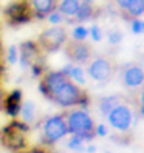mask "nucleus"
<instances>
[{
    "mask_svg": "<svg viewBox=\"0 0 144 153\" xmlns=\"http://www.w3.org/2000/svg\"><path fill=\"white\" fill-rule=\"evenodd\" d=\"M40 91L64 108L81 107L88 102L85 90L73 82L64 70L43 71L40 74Z\"/></svg>",
    "mask_w": 144,
    "mask_h": 153,
    "instance_id": "1",
    "label": "nucleus"
},
{
    "mask_svg": "<svg viewBox=\"0 0 144 153\" xmlns=\"http://www.w3.org/2000/svg\"><path fill=\"white\" fill-rule=\"evenodd\" d=\"M68 134L88 141L96 136V124L93 116L82 107H73L64 113Z\"/></svg>",
    "mask_w": 144,
    "mask_h": 153,
    "instance_id": "2",
    "label": "nucleus"
},
{
    "mask_svg": "<svg viewBox=\"0 0 144 153\" xmlns=\"http://www.w3.org/2000/svg\"><path fill=\"white\" fill-rule=\"evenodd\" d=\"M118 64L109 54H95L85 65L87 76L98 84H109L118 73Z\"/></svg>",
    "mask_w": 144,
    "mask_h": 153,
    "instance_id": "3",
    "label": "nucleus"
},
{
    "mask_svg": "<svg viewBox=\"0 0 144 153\" xmlns=\"http://www.w3.org/2000/svg\"><path fill=\"white\" fill-rule=\"evenodd\" d=\"M68 134V128H67V122H65V116L62 114H53L48 116L42 121L40 125V136L42 141L48 146L59 142L60 139H64Z\"/></svg>",
    "mask_w": 144,
    "mask_h": 153,
    "instance_id": "4",
    "label": "nucleus"
},
{
    "mask_svg": "<svg viewBox=\"0 0 144 153\" xmlns=\"http://www.w3.org/2000/svg\"><path fill=\"white\" fill-rule=\"evenodd\" d=\"M68 40V33L62 25L57 26H48L47 30H43L39 37H37V45L39 51H45V53H53L57 51L59 48H64V45Z\"/></svg>",
    "mask_w": 144,
    "mask_h": 153,
    "instance_id": "5",
    "label": "nucleus"
},
{
    "mask_svg": "<svg viewBox=\"0 0 144 153\" xmlns=\"http://www.w3.org/2000/svg\"><path fill=\"white\" fill-rule=\"evenodd\" d=\"M116 76L119 79V84L130 93L144 85V67L138 62H130L119 67Z\"/></svg>",
    "mask_w": 144,
    "mask_h": 153,
    "instance_id": "6",
    "label": "nucleus"
},
{
    "mask_svg": "<svg viewBox=\"0 0 144 153\" xmlns=\"http://www.w3.org/2000/svg\"><path fill=\"white\" fill-rule=\"evenodd\" d=\"M110 127L119 133H125L133 125V108L127 101H122L105 116Z\"/></svg>",
    "mask_w": 144,
    "mask_h": 153,
    "instance_id": "7",
    "label": "nucleus"
},
{
    "mask_svg": "<svg viewBox=\"0 0 144 153\" xmlns=\"http://www.w3.org/2000/svg\"><path fill=\"white\" fill-rule=\"evenodd\" d=\"M65 56L73 65H87L88 60L95 56L92 45L87 43L85 40H73L68 39L67 43L64 45Z\"/></svg>",
    "mask_w": 144,
    "mask_h": 153,
    "instance_id": "8",
    "label": "nucleus"
},
{
    "mask_svg": "<svg viewBox=\"0 0 144 153\" xmlns=\"http://www.w3.org/2000/svg\"><path fill=\"white\" fill-rule=\"evenodd\" d=\"M26 128L28 127L22 122H13L10 127H6V130H3V144L14 152L26 150Z\"/></svg>",
    "mask_w": 144,
    "mask_h": 153,
    "instance_id": "9",
    "label": "nucleus"
},
{
    "mask_svg": "<svg viewBox=\"0 0 144 153\" xmlns=\"http://www.w3.org/2000/svg\"><path fill=\"white\" fill-rule=\"evenodd\" d=\"M59 0H25L26 6L36 19H45L51 11L57 10Z\"/></svg>",
    "mask_w": 144,
    "mask_h": 153,
    "instance_id": "10",
    "label": "nucleus"
},
{
    "mask_svg": "<svg viewBox=\"0 0 144 153\" xmlns=\"http://www.w3.org/2000/svg\"><path fill=\"white\" fill-rule=\"evenodd\" d=\"M19 118H20V122L26 127L36 124L37 121V107L33 101L26 99V101H22L20 104V108H19Z\"/></svg>",
    "mask_w": 144,
    "mask_h": 153,
    "instance_id": "11",
    "label": "nucleus"
},
{
    "mask_svg": "<svg viewBox=\"0 0 144 153\" xmlns=\"http://www.w3.org/2000/svg\"><path fill=\"white\" fill-rule=\"evenodd\" d=\"M124 101V97L119 96V94H112V96H104V97H99L98 101V108H99L101 114L102 116H107L118 104H121Z\"/></svg>",
    "mask_w": 144,
    "mask_h": 153,
    "instance_id": "12",
    "label": "nucleus"
},
{
    "mask_svg": "<svg viewBox=\"0 0 144 153\" xmlns=\"http://www.w3.org/2000/svg\"><path fill=\"white\" fill-rule=\"evenodd\" d=\"M79 6H81V0H59L57 11L67 19H73L79 11Z\"/></svg>",
    "mask_w": 144,
    "mask_h": 153,
    "instance_id": "13",
    "label": "nucleus"
},
{
    "mask_svg": "<svg viewBox=\"0 0 144 153\" xmlns=\"http://www.w3.org/2000/svg\"><path fill=\"white\" fill-rule=\"evenodd\" d=\"M20 104H22L20 91H13L10 96H6V97H5L3 108L6 110V113H8V114H11V116H17V114H19Z\"/></svg>",
    "mask_w": 144,
    "mask_h": 153,
    "instance_id": "14",
    "label": "nucleus"
},
{
    "mask_svg": "<svg viewBox=\"0 0 144 153\" xmlns=\"http://www.w3.org/2000/svg\"><path fill=\"white\" fill-rule=\"evenodd\" d=\"M64 71L70 76V79L73 80V82H76L78 85H84V84L87 82L85 71H84V68L81 67V65H73V64H71V65L67 67Z\"/></svg>",
    "mask_w": 144,
    "mask_h": 153,
    "instance_id": "15",
    "label": "nucleus"
},
{
    "mask_svg": "<svg viewBox=\"0 0 144 153\" xmlns=\"http://www.w3.org/2000/svg\"><path fill=\"white\" fill-rule=\"evenodd\" d=\"M122 13H125V16L130 19H138L140 16L144 14V0H132L130 5Z\"/></svg>",
    "mask_w": 144,
    "mask_h": 153,
    "instance_id": "16",
    "label": "nucleus"
},
{
    "mask_svg": "<svg viewBox=\"0 0 144 153\" xmlns=\"http://www.w3.org/2000/svg\"><path fill=\"white\" fill-rule=\"evenodd\" d=\"M130 97H132V104L135 105V108H137L138 113L144 118V85L137 88L135 91H132Z\"/></svg>",
    "mask_w": 144,
    "mask_h": 153,
    "instance_id": "17",
    "label": "nucleus"
},
{
    "mask_svg": "<svg viewBox=\"0 0 144 153\" xmlns=\"http://www.w3.org/2000/svg\"><path fill=\"white\" fill-rule=\"evenodd\" d=\"M92 16H93V6L90 5V3H84V2H81L79 11H78V14H76V19H78V22L88 20Z\"/></svg>",
    "mask_w": 144,
    "mask_h": 153,
    "instance_id": "18",
    "label": "nucleus"
},
{
    "mask_svg": "<svg viewBox=\"0 0 144 153\" xmlns=\"http://www.w3.org/2000/svg\"><path fill=\"white\" fill-rule=\"evenodd\" d=\"M88 37V28L84 25H76L71 31V39L73 40H85Z\"/></svg>",
    "mask_w": 144,
    "mask_h": 153,
    "instance_id": "19",
    "label": "nucleus"
},
{
    "mask_svg": "<svg viewBox=\"0 0 144 153\" xmlns=\"http://www.w3.org/2000/svg\"><path fill=\"white\" fill-rule=\"evenodd\" d=\"M67 146L71 152H82L84 150V139H81L78 136H71L67 142Z\"/></svg>",
    "mask_w": 144,
    "mask_h": 153,
    "instance_id": "20",
    "label": "nucleus"
},
{
    "mask_svg": "<svg viewBox=\"0 0 144 153\" xmlns=\"http://www.w3.org/2000/svg\"><path fill=\"white\" fill-rule=\"evenodd\" d=\"M45 19H47V22L51 25V26H57V25H60L62 22H64V19L65 17L62 16L57 10H54V11H51L47 17H45Z\"/></svg>",
    "mask_w": 144,
    "mask_h": 153,
    "instance_id": "21",
    "label": "nucleus"
},
{
    "mask_svg": "<svg viewBox=\"0 0 144 153\" xmlns=\"http://www.w3.org/2000/svg\"><path fill=\"white\" fill-rule=\"evenodd\" d=\"M17 57H19V50H17L16 47H10L6 50V59L10 64H14V62H17Z\"/></svg>",
    "mask_w": 144,
    "mask_h": 153,
    "instance_id": "22",
    "label": "nucleus"
},
{
    "mask_svg": "<svg viewBox=\"0 0 144 153\" xmlns=\"http://www.w3.org/2000/svg\"><path fill=\"white\" fill-rule=\"evenodd\" d=\"M88 34L92 36V39L95 40V42H99L101 39H102V31H101V28L98 25H93L92 28L88 30Z\"/></svg>",
    "mask_w": 144,
    "mask_h": 153,
    "instance_id": "23",
    "label": "nucleus"
},
{
    "mask_svg": "<svg viewBox=\"0 0 144 153\" xmlns=\"http://www.w3.org/2000/svg\"><path fill=\"white\" fill-rule=\"evenodd\" d=\"M121 40H122V33H121V31L115 30V31L109 33V42H110L112 45H118Z\"/></svg>",
    "mask_w": 144,
    "mask_h": 153,
    "instance_id": "24",
    "label": "nucleus"
},
{
    "mask_svg": "<svg viewBox=\"0 0 144 153\" xmlns=\"http://www.w3.org/2000/svg\"><path fill=\"white\" fill-rule=\"evenodd\" d=\"M132 31H133L135 34H140V33H143V20L133 19V20H132Z\"/></svg>",
    "mask_w": 144,
    "mask_h": 153,
    "instance_id": "25",
    "label": "nucleus"
},
{
    "mask_svg": "<svg viewBox=\"0 0 144 153\" xmlns=\"http://www.w3.org/2000/svg\"><path fill=\"white\" fill-rule=\"evenodd\" d=\"M113 2H115V5L118 6L121 11H124L125 8H127V6L130 5V2H132V0H113Z\"/></svg>",
    "mask_w": 144,
    "mask_h": 153,
    "instance_id": "26",
    "label": "nucleus"
},
{
    "mask_svg": "<svg viewBox=\"0 0 144 153\" xmlns=\"http://www.w3.org/2000/svg\"><path fill=\"white\" fill-rule=\"evenodd\" d=\"M105 134H107V128L102 124H98L96 125V136H105Z\"/></svg>",
    "mask_w": 144,
    "mask_h": 153,
    "instance_id": "27",
    "label": "nucleus"
},
{
    "mask_svg": "<svg viewBox=\"0 0 144 153\" xmlns=\"http://www.w3.org/2000/svg\"><path fill=\"white\" fill-rule=\"evenodd\" d=\"M5 97H6V94L3 93V90H2V87H0V110H3V104H5Z\"/></svg>",
    "mask_w": 144,
    "mask_h": 153,
    "instance_id": "28",
    "label": "nucleus"
},
{
    "mask_svg": "<svg viewBox=\"0 0 144 153\" xmlns=\"http://www.w3.org/2000/svg\"><path fill=\"white\" fill-rule=\"evenodd\" d=\"M87 152H88V153H93V152H95V147H93V146H90V147L87 149Z\"/></svg>",
    "mask_w": 144,
    "mask_h": 153,
    "instance_id": "29",
    "label": "nucleus"
},
{
    "mask_svg": "<svg viewBox=\"0 0 144 153\" xmlns=\"http://www.w3.org/2000/svg\"><path fill=\"white\" fill-rule=\"evenodd\" d=\"M14 153H31L30 150H19V152H14Z\"/></svg>",
    "mask_w": 144,
    "mask_h": 153,
    "instance_id": "30",
    "label": "nucleus"
},
{
    "mask_svg": "<svg viewBox=\"0 0 144 153\" xmlns=\"http://www.w3.org/2000/svg\"><path fill=\"white\" fill-rule=\"evenodd\" d=\"M31 153H48V152H45V150H34V152H31Z\"/></svg>",
    "mask_w": 144,
    "mask_h": 153,
    "instance_id": "31",
    "label": "nucleus"
},
{
    "mask_svg": "<svg viewBox=\"0 0 144 153\" xmlns=\"http://www.w3.org/2000/svg\"><path fill=\"white\" fill-rule=\"evenodd\" d=\"M143 33H144V20H143Z\"/></svg>",
    "mask_w": 144,
    "mask_h": 153,
    "instance_id": "32",
    "label": "nucleus"
}]
</instances>
